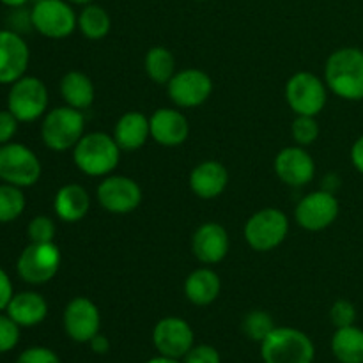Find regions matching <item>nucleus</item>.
<instances>
[{"mask_svg": "<svg viewBox=\"0 0 363 363\" xmlns=\"http://www.w3.org/2000/svg\"><path fill=\"white\" fill-rule=\"evenodd\" d=\"M60 94L67 106L85 110L94 103L96 89L91 78L82 71H69L60 80Z\"/></svg>", "mask_w": 363, "mask_h": 363, "instance_id": "obj_25", "label": "nucleus"}, {"mask_svg": "<svg viewBox=\"0 0 363 363\" xmlns=\"http://www.w3.org/2000/svg\"><path fill=\"white\" fill-rule=\"evenodd\" d=\"M151 137L149 119L140 112H126L117 121L113 138L121 151H137Z\"/></svg>", "mask_w": 363, "mask_h": 363, "instance_id": "obj_22", "label": "nucleus"}, {"mask_svg": "<svg viewBox=\"0 0 363 363\" xmlns=\"http://www.w3.org/2000/svg\"><path fill=\"white\" fill-rule=\"evenodd\" d=\"M2 4H6V6L9 7H21L23 4H27L28 0H0Z\"/></svg>", "mask_w": 363, "mask_h": 363, "instance_id": "obj_41", "label": "nucleus"}, {"mask_svg": "<svg viewBox=\"0 0 363 363\" xmlns=\"http://www.w3.org/2000/svg\"><path fill=\"white\" fill-rule=\"evenodd\" d=\"M18 123L20 121L9 110H0V145L9 144L11 138L16 135Z\"/></svg>", "mask_w": 363, "mask_h": 363, "instance_id": "obj_37", "label": "nucleus"}, {"mask_svg": "<svg viewBox=\"0 0 363 363\" xmlns=\"http://www.w3.org/2000/svg\"><path fill=\"white\" fill-rule=\"evenodd\" d=\"M184 363H220V354L211 346H195L184 357Z\"/></svg>", "mask_w": 363, "mask_h": 363, "instance_id": "obj_36", "label": "nucleus"}, {"mask_svg": "<svg viewBox=\"0 0 363 363\" xmlns=\"http://www.w3.org/2000/svg\"><path fill=\"white\" fill-rule=\"evenodd\" d=\"M14 296L13 293V284H11L9 275L0 268V312L6 311L7 305H9L11 298Z\"/></svg>", "mask_w": 363, "mask_h": 363, "instance_id": "obj_38", "label": "nucleus"}, {"mask_svg": "<svg viewBox=\"0 0 363 363\" xmlns=\"http://www.w3.org/2000/svg\"><path fill=\"white\" fill-rule=\"evenodd\" d=\"M16 363H60L59 357L48 347H28L18 357Z\"/></svg>", "mask_w": 363, "mask_h": 363, "instance_id": "obj_35", "label": "nucleus"}, {"mask_svg": "<svg viewBox=\"0 0 363 363\" xmlns=\"http://www.w3.org/2000/svg\"><path fill=\"white\" fill-rule=\"evenodd\" d=\"M110 27H112V20L101 6L87 4L78 14V28L85 38L92 39V41L105 38L110 32Z\"/></svg>", "mask_w": 363, "mask_h": 363, "instance_id": "obj_27", "label": "nucleus"}, {"mask_svg": "<svg viewBox=\"0 0 363 363\" xmlns=\"http://www.w3.org/2000/svg\"><path fill=\"white\" fill-rule=\"evenodd\" d=\"M330 318L332 323L337 328H344V326H351L357 321V308L351 301L347 300H339L332 305V311H330Z\"/></svg>", "mask_w": 363, "mask_h": 363, "instance_id": "obj_34", "label": "nucleus"}, {"mask_svg": "<svg viewBox=\"0 0 363 363\" xmlns=\"http://www.w3.org/2000/svg\"><path fill=\"white\" fill-rule=\"evenodd\" d=\"M41 177V162L32 149L23 144L0 145V179L14 186L27 188Z\"/></svg>", "mask_w": 363, "mask_h": 363, "instance_id": "obj_5", "label": "nucleus"}, {"mask_svg": "<svg viewBox=\"0 0 363 363\" xmlns=\"http://www.w3.org/2000/svg\"><path fill=\"white\" fill-rule=\"evenodd\" d=\"M351 162H353L354 169L363 174V135L357 138V142L351 147Z\"/></svg>", "mask_w": 363, "mask_h": 363, "instance_id": "obj_39", "label": "nucleus"}, {"mask_svg": "<svg viewBox=\"0 0 363 363\" xmlns=\"http://www.w3.org/2000/svg\"><path fill=\"white\" fill-rule=\"evenodd\" d=\"M55 223L48 216H35L30 220L27 227V234L30 243H52L55 238Z\"/></svg>", "mask_w": 363, "mask_h": 363, "instance_id": "obj_32", "label": "nucleus"}, {"mask_svg": "<svg viewBox=\"0 0 363 363\" xmlns=\"http://www.w3.org/2000/svg\"><path fill=\"white\" fill-rule=\"evenodd\" d=\"M169 96L181 108H194L208 101L213 92V80L206 71L183 69L174 74L167 84Z\"/></svg>", "mask_w": 363, "mask_h": 363, "instance_id": "obj_12", "label": "nucleus"}, {"mask_svg": "<svg viewBox=\"0 0 363 363\" xmlns=\"http://www.w3.org/2000/svg\"><path fill=\"white\" fill-rule=\"evenodd\" d=\"M149 124H151V137L158 144L165 145V147L181 145L188 138V133H190L188 119L179 110H156L151 116V119H149Z\"/></svg>", "mask_w": 363, "mask_h": 363, "instance_id": "obj_19", "label": "nucleus"}, {"mask_svg": "<svg viewBox=\"0 0 363 363\" xmlns=\"http://www.w3.org/2000/svg\"><path fill=\"white\" fill-rule=\"evenodd\" d=\"M273 330H275V325H273V319L268 312L254 311L247 314L243 321L245 335L252 340H257V342H262Z\"/></svg>", "mask_w": 363, "mask_h": 363, "instance_id": "obj_30", "label": "nucleus"}, {"mask_svg": "<svg viewBox=\"0 0 363 363\" xmlns=\"http://www.w3.org/2000/svg\"><path fill=\"white\" fill-rule=\"evenodd\" d=\"M275 172L279 179L289 186H305L314 179L315 163L301 145H293L277 155Z\"/></svg>", "mask_w": 363, "mask_h": 363, "instance_id": "obj_17", "label": "nucleus"}, {"mask_svg": "<svg viewBox=\"0 0 363 363\" xmlns=\"http://www.w3.org/2000/svg\"><path fill=\"white\" fill-rule=\"evenodd\" d=\"M294 215L300 227L318 233L335 222L339 216V201L328 190L312 191L298 202Z\"/></svg>", "mask_w": 363, "mask_h": 363, "instance_id": "obj_11", "label": "nucleus"}, {"mask_svg": "<svg viewBox=\"0 0 363 363\" xmlns=\"http://www.w3.org/2000/svg\"><path fill=\"white\" fill-rule=\"evenodd\" d=\"M291 131H293V138L298 145H311L318 140L319 137V124L315 121V117L312 116H298L296 119L293 121V126H291Z\"/></svg>", "mask_w": 363, "mask_h": 363, "instance_id": "obj_31", "label": "nucleus"}, {"mask_svg": "<svg viewBox=\"0 0 363 363\" xmlns=\"http://www.w3.org/2000/svg\"><path fill=\"white\" fill-rule=\"evenodd\" d=\"M91 208V197L80 184H66L60 188L53 201V209L62 222L73 223L84 218Z\"/></svg>", "mask_w": 363, "mask_h": 363, "instance_id": "obj_23", "label": "nucleus"}, {"mask_svg": "<svg viewBox=\"0 0 363 363\" xmlns=\"http://www.w3.org/2000/svg\"><path fill=\"white\" fill-rule=\"evenodd\" d=\"M332 351L340 363H363V330L354 325L337 328Z\"/></svg>", "mask_w": 363, "mask_h": 363, "instance_id": "obj_26", "label": "nucleus"}, {"mask_svg": "<svg viewBox=\"0 0 363 363\" xmlns=\"http://www.w3.org/2000/svg\"><path fill=\"white\" fill-rule=\"evenodd\" d=\"M20 342V326L9 318L0 314V353L14 350Z\"/></svg>", "mask_w": 363, "mask_h": 363, "instance_id": "obj_33", "label": "nucleus"}, {"mask_svg": "<svg viewBox=\"0 0 363 363\" xmlns=\"http://www.w3.org/2000/svg\"><path fill=\"white\" fill-rule=\"evenodd\" d=\"M145 71L156 84H169L176 74V59L172 52L165 46H152L145 55Z\"/></svg>", "mask_w": 363, "mask_h": 363, "instance_id": "obj_28", "label": "nucleus"}, {"mask_svg": "<svg viewBox=\"0 0 363 363\" xmlns=\"http://www.w3.org/2000/svg\"><path fill=\"white\" fill-rule=\"evenodd\" d=\"M227 183H229V172L222 163L215 160L199 163L190 174L191 191L206 201L220 197L227 188Z\"/></svg>", "mask_w": 363, "mask_h": 363, "instance_id": "obj_20", "label": "nucleus"}, {"mask_svg": "<svg viewBox=\"0 0 363 363\" xmlns=\"http://www.w3.org/2000/svg\"><path fill=\"white\" fill-rule=\"evenodd\" d=\"M30 60L27 43L14 30H0V84H14L25 77Z\"/></svg>", "mask_w": 363, "mask_h": 363, "instance_id": "obj_16", "label": "nucleus"}, {"mask_svg": "<svg viewBox=\"0 0 363 363\" xmlns=\"http://www.w3.org/2000/svg\"><path fill=\"white\" fill-rule=\"evenodd\" d=\"M91 347H92V351H94V353H98V354H103V353H106V351L110 350V342H108V339H106L105 335H96V337H92L91 339Z\"/></svg>", "mask_w": 363, "mask_h": 363, "instance_id": "obj_40", "label": "nucleus"}, {"mask_svg": "<svg viewBox=\"0 0 363 363\" xmlns=\"http://www.w3.org/2000/svg\"><path fill=\"white\" fill-rule=\"evenodd\" d=\"M60 250L55 243H30L18 257V275L34 286L50 282L60 268Z\"/></svg>", "mask_w": 363, "mask_h": 363, "instance_id": "obj_7", "label": "nucleus"}, {"mask_svg": "<svg viewBox=\"0 0 363 363\" xmlns=\"http://www.w3.org/2000/svg\"><path fill=\"white\" fill-rule=\"evenodd\" d=\"M98 201L108 213L128 215L140 206L142 190L131 177L110 176L99 183Z\"/></svg>", "mask_w": 363, "mask_h": 363, "instance_id": "obj_13", "label": "nucleus"}, {"mask_svg": "<svg viewBox=\"0 0 363 363\" xmlns=\"http://www.w3.org/2000/svg\"><path fill=\"white\" fill-rule=\"evenodd\" d=\"M197 2H204V0H197Z\"/></svg>", "mask_w": 363, "mask_h": 363, "instance_id": "obj_44", "label": "nucleus"}, {"mask_svg": "<svg viewBox=\"0 0 363 363\" xmlns=\"http://www.w3.org/2000/svg\"><path fill=\"white\" fill-rule=\"evenodd\" d=\"M6 311L7 315L20 328L21 326L30 328V326H35L45 321V318L48 315V303H46V300L39 293L23 291V293H18L11 298Z\"/></svg>", "mask_w": 363, "mask_h": 363, "instance_id": "obj_21", "label": "nucleus"}, {"mask_svg": "<svg viewBox=\"0 0 363 363\" xmlns=\"http://www.w3.org/2000/svg\"><path fill=\"white\" fill-rule=\"evenodd\" d=\"M314 344L296 328H275L261 342L264 363H312Z\"/></svg>", "mask_w": 363, "mask_h": 363, "instance_id": "obj_3", "label": "nucleus"}, {"mask_svg": "<svg viewBox=\"0 0 363 363\" xmlns=\"http://www.w3.org/2000/svg\"><path fill=\"white\" fill-rule=\"evenodd\" d=\"M25 209V195L20 186L0 184V223H9L20 218Z\"/></svg>", "mask_w": 363, "mask_h": 363, "instance_id": "obj_29", "label": "nucleus"}, {"mask_svg": "<svg viewBox=\"0 0 363 363\" xmlns=\"http://www.w3.org/2000/svg\"><path fill=\"white\" fill-rule=\"evenodd\" d=\"M326 85L333 94L347 101L363 99V52L360 48L346 46L326 60Z\"/></svg>", "mask_w": 363, "mask_h": 363, "instance_id": "obj_1", "label": "nucleus"}, {"mask_svg": "<svg viewBox=\"0 0 363 363\" xmlns=\"http://www.w3.org/2000/svg\"><path fill=\"white\" fill-rule=\"evenodd\" d=\"M73 160L78 170L87 176H108L121 160V147L116 138L103 131L87 133L73 147Z\"/></svg>", "mask_w": 363, "mask_h": 363, "instance_id": "obj_2", "label": "nucleus"}, {"mask_svg": "<svg viewBox=\"0 0 363 363\" xmlns=\"http://www.w3.org/2000/svg\"><path fill=\"white\" fill-rule=\"evenodd\" d=\"M191 252L202 264H216L229 252V234L216 222L202 223L191 238Z\"/></svg>", "mask_w": 363, "mask_h": 363, "instance_id": "obj_18", "label": "nucleus"}, {"mask_svg": "<svg viewBox=\"0 0 363 363\" xmlns=\"http://www.w3.org/2000/svg\"><path fill=\"white\" fill-rule=\"evenodd\" d=\"M99 311L89 298H74L64 311V330L74 342H91L99 333Z\"/></svg>", "mask_w": 363, "mask_h": 363, "instance_id": "obj_15", "label": "nucleus"}, {"mask_svg": "<svg viewBox=\"0 0 363 363\" xmlns=\"http://www.w3.org/2000/svg\"><path fill=\"white\" fill-rule=\"evenodd\" d=\"M286 98L296 116L315 117L325 108L328 94L321 78L308 71H300L287 82Z\"/></svg>", "mask_w": 363, "mask_h": 363, "instance_id": "obj_10", "label": "nucleus"}, {"mask_svg": "<svg viewBox=\"0 0 363 363\" xmlns=\"http://www.w3.org/2000/svg\"><path fill=\"white\" fill-rule=\"evenodd\" d=\"M85 119L73 106H59L50 110L41 124V138L52 151H67L84 137Z\"/></svg>", "mask_w": 363, "mask_h": 363, "instance_id": "obj_4", "label": "nucleus"}, {"mask_svg": "<svg viewBox=\"0 0 363 363\" xmlns=\"http://www.w3.org/2000/svg\"><path fill=\"white\" fill-rule=\"evenodd\" d=\"M69 2H73V4H82V6H87V4H91L92 0H69Z\"/></svg>", "mask_w": 363, "mask_h": 363, "instance_id": "obj_43", "label": "nucleus"}, {"mask_svg": "<svg viewBox=\"0 0 363 363\" xmlns=\"http://www.w3.org/2000/svg\"><path fill=\"white\" fill-rule=\"evenodd\" d=\"M48 106V89L39 78L21 77L11 84L7 96V110L20 123H32L46 112Z\"/></svg>", "mask_w": 363, "mask_h": 363, "instance_id": "obj_8", "label": "nucleus"}, {"mask_svg": "<svg viewBox=\"0 0 363 363\" xmlns=\"http://www.w3.org/2000/svg\"><path fill=\"white\" fill-rule=\"evenodd\" d=\"M30 23L45 38L64 39L78 27V16L64 0H35Z\"/></svg>", "mask_w": 363, "mask_h": 363, "instance_id": "obj_9", "label": "nucleus"}, {"mask_svg": "<svg viewBox=\"0 0 363 363\" xmlns=\"http://www.w3.org/2000/svg\"><path fill=\"white\" fill-rule=\"evenodd\" d=\"M287 233L289 220L277 208L261 209L245 223V240L257 252H269L282 245Z\"/></svg>", "mask_w": 363, "mask_h": 363, "instance_id": "obj_6", "label": "nucleus"}, {"mask_svg": "<svg viewBox=\"0 0 363 363\" xmlns=\"http://www.w3.org/2000/svg\"><path fill=\"white\" fill-rule=\"evenodd\" d=\"M220 289H222L220 277L209 268L195 269L184 280V294L191 303L199 307L213 303L218 298Z\"/></svg>", "mask_w": 363, "mask_h": 363, "instance_id": "obj_24", "label": "nucleus"}, {"mask_svg": "<svg viewBox=\"0 0 363 363\" xmlns=\"http://www.w3.org/2000/svg\"><path fill=\"white\" fill-rule=\"evenodd\" d=\"M152 342L162 357L181 358L186 357L188 351L194 347V330L184 319L165 318L155 326Z\"/></svg>", "mask_w": 363, "mask_h": 363, "instance_id": "obj_14", "label": "nucleus"}, {"mask_svg": "<svg viewBox=\"0 0 363 363\" xmlns=\"http://www.w3.org/2000/svg\"><path fill=\"white\" fill-rule=\"evenodd\" d=\"M147 363H179L176 358H169V357H160V358H152Z\"/></svg>", "mask_w": 363, "mask_h": 363, "instance_id": "obj_42", "label": "nucleus"}]
</instances>
